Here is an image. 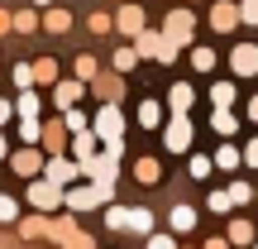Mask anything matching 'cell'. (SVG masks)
<instances>
[{
    "label": "cell",
    "instance_id": "6da1fadb",
    "mask_svg": "<svg viewBox=\"0 0 258 249\" xmlns=\"http://www.w3.org/2000/svg\"><path fill=\"white\" fill-rule=\"evenodd\" d=\"M96 134H101V139H105V144H115V139H120V134H124V115H120V111H115V106H105V111H101V115H96Z\"/></svg>",
    "mask_w": 258,
    "mask_h": 249
},
{
    "label": "cell",
    "instance_id": "7a4b0ae2",
    "mask_svg": "<svg viewBox=\"0 0 258 249\" xmlns=\"http://www.w3.org/2000/svg\"><path fill=\"white\" fill-rule=\"evenodd\" d=\"M186 144H191V120L186 115H172L167 120V148L172 154H186Z\"/></svg>",
    "mask_w": 258,
    "mask_h": 249
},
{
    "label": "cell",
    "instance_id": "3957f363",
    "mask_svg": "<svg viewBox=\"0 0 258 249\" xmlns=\"http://www.w3.org/2000/svg\"><path fill=\"white\" fill-rule=\"evenodd\" d=\"M230 63H234V72H239V77L258 72V48H253V43H239V48H234V58H230Z\"/></svg>",
    "mask_w": 258,
    "mask_h": 249
},
{
    "label": "cell",
    "instance_id": "277c9868",
    "mask_svg": "<svg viewBox=\"0 0 258 249\" xmlns=\"http://www.w3.org/2000/svg\"><path fill=\"white\" fill-rule=\"evenodd\" d=\"M191 101H196V91H191L186 82H177L172 91H167V106H172V115H186V111H191Z\"/></svg>",
    "mask_w": 258,
    "mask_h": 249
},
{
    "label": "cell",
    "instance_id": "5b68a950",
    "mask_svg": "<svg viewBox=\"0 0 258 249\" xmlns=\"http://www.w3.org/2000/svg\"><path fill=\"white\" fill-rule=\"evenodd\" d=\"M29 202H34V206H57L62 192H57V182H34V187H29Z\"/></svg>",
    "mask_w": 258,
    "mask_h": 249
},
{
    "label": "cell",
    "instance_id": "8992f818",
    "mask_svg": "<svg viewBox=\"0 0 258 249\" xmlns=\"http://www.w3.org/2000/svg\"><path fill=\"white\" fill-rule=\"evenodd\" d=\"M167 38H172V43H182V38H191V15H186V10H177V15H167Z\"/></svg>",
    "mask_w": 258,
    "mask_h": 249
},
{
    "label": "cell",
    "instance_id": "52a82bcc",
    "mask_svg": "<svg viewBox=\"0 0 258 249\" xmlns=\"http://www.w3.org/2000/svg\"><path fill=\"white\" fill-rule=\"evenodd\" d=\"M211 24H215V29L225 34V29H234V24H239V10H234V5H225V0H220V5L211 10Z\"/></svg>",
    "mask_w": 258,
    "mask_h": 249
},
{
    "label": "cell",
    "instance_id": "ba28073f",
    "mask_svg": "<svg viewBox=\"0 0 258 249\" xmlns=\"http://www.w3.org/2000/svg\"><path fill=\"white\" fill-rule=\"evenodd\" d=\"M82 173V163H67V158H53L48 163V182H67V177H77Z\"/></svg>",
    "mask_w": 258,
    "mask_h": 249
},
{
    "label": "cell",
    "instance_id": "9c48e42d",
    "mask_svg": "<svg viewBox=\"0 0 258 249\" xmlns=\"http://www.w3.org/2000/svg\"><path fill=\"white\" fill-rule=\"evenodd\" d=\"M139 125H144V129H158V125H163V106H158V101H144V106H139Z\"/></svg>",
    "mask_w": 258,
    "mask_h": 249
},
{
    "label": "cell",
    "instance_id": "30bf717a",
    "mask_svg": "<svg viewBox=\"0 0 258 249\" xmlns=\"http://www.w3.org/2000/svg\"><path fill=\"white\" fill-rule=\"evenodd\" d=\"M77 96H82V82H57V96H53V101L62 106V111H72Z\"/></svg>",
    "mask_w": 258,
    "mask_h": 249
},
{
    "label": "cell",
    "instance_id": "8fae6325",
    "mask_svg": "<svg viewBox=\"0 0 258 249\" xmlns=\"http://www.w3.org/2000/svg\"><path fill=\"white\" fill-rule=\"evenodd\" d=\"M134 177H139V182L148 187V182H158V177H163V168H158L153 158H139V163H134Z\"/></svg>",
    "mask_w": 258,
    "mask_h": 249
},
{
    "label": "cell",
    "instance_id": "7c38bea8",
    "mask_svg": "<svg viewBox=\"0 0 258 249\" xmlns=\"http://www.w3.org/2000/svg\"><path fill=\"white\" fill-rule=\"evenodd\" d=\"M120 29H124V34H144V15H139L134 5H124L120 10Z\"/></svg>",
    "mask_w": 258,
    "mask_h": 249
},
{
    "label": "cell",
    "instance_id": "4fadbf2b",
    "mask_svg": "<svg viewBox=\"0 0 258 249\" xmlns=\"http://www.w3.org/2000/svg\"><path fill=\"white\" fill-rule=\"evenodd\" d=\"M211 101H215V111H230V101H234V86H230V82H215V86H211Z\"/></svg>",
    "mask_w": 258,
    "mask_h": 249
},
{
    "label": "cell",
    "instance_id": "5bb4252c",
    "mask_svg": "<svg viewBox=\"0 0 258 249\" xmlns=\"http://www.w3.org/2000/svg\"><path fill=\"white\" fill-rule=\"evenodd\" d=\"M15 173H24V177H34V173H38V154H34V148L15 154Z\"/></svg>",
    "mask_w": 258,
    "mask_h": 249
},
{
    "label": "cell",
    "instance_id": "9a60e30c",
    "mask_svg": "<svg viewBox=\"0 0 258 249\" xmlns=\"http://www.w3.org/2000/svg\"><path fill=\"white\" fill-rule=\"evenodd\" d=\"M43 24L53 29V34H62V29H72V15H67V10H48V15H43Z\"/></svg>",
    "mask_w": 258,
    "mask_h": 249
},
{
    "label": "cell",
    "instance_id": "2e32d148",
    "mask_svg": "<svg viewBox=\"0 0 258 249\" xmlns=\"http://www.w3.org/2000/svg\"><path fill=\"white\" fill-rule=\"evenodd\" d=\"M91 154H96V139H91V134L82 129V134H77V163L86 168V163H91Z\"/></svg>",
    "mask_w": 258,
    "mask_h": 249
},
{
    "label": "cell",
    "instance_id": "e0dca14e",
    "mask_svg": "<svg viewBox=\"0 0 258 249\" xmlns=\"http://www.w3.org/2000/svg\"><path fill=\"white\" fill-rule=\"evenodd\" d=\"M196 225V211L191 206H172V230H191Z\"/></svg>",
    "mask_w": 258,
    "mask_h": 249
},
{
    "label": "cell",
    "instance_id": "ac0fdd59",
    "mask_svg": "<svg viewBox=\"0 0 258 249\" xmlns=\"http://www.w3.org/2000/svg\"><path fill=\"white\" fill-rule=\"evenodd\" d=\"M211 125H215V134H234V129H239V120H234L230 111H215V115H211Z\"/></svg>",
    "mask_w": 258,
    "mask_h": 249
},
{
    "label": "cell",
    "instance_id": "d6986e66",
    "mask_svg": "<svg viewBox=\"0 0 258 249\" xmlns=\"http://www.w3.org/2000/svg\"><path fill=\"white\" fill-rule=\"evenodd\" d=\"M15 111L24 115V120H38V96H34V91H24V96H19V106H15Z\"/></svg>",
    "mask_w": 258,
    "mask_h": 249
},
{
    "label": "cell",
    "instance_id": "ffe728a7",
    "mask_svg": "<svg viewBox=\"0 0 258 249\" xmlns=\"http://www.w3.org/2000/svg\"><path fill=\"white\" fill-rule=\"evenodd\" d=\"M148 225H153L148 211H124V230H148Z\"/></svg>",
    "mask_w": 258,
    "mask_h": 249
},
{
    "label": "cell",
    "instance_id": "44dd1931",
    "mask_svg": "<svg viewBox=\"0 0 258 249\" xmlns=\"http://www.w3.org/2000/svg\"><path fill=\"white\" fill-rule=\"evenodd\" d=\"M53 77H57L53 58H43V63H34V82H53Z\"/></svg>",
    "mask_w": 258,
    "mask_h": 249
},
{
    "label": "cell",
    "instance_id": "7402d4cb",
    "mask_svg": "<svg viewBox=\"0 0 258 249\" xmlns=\"http://www.w3.org/2000/svg\"><path fill=\"white\" fill-rule=\"evenodd\" d=\"M230 240H234V244H249V240H253L249 221H234V225H230Z\"/></svg>",
    "mask_w": 258,
    "mask_h": 249
},
{
    "label": "cell",
    "instance_id": "603a6c76",
    "mask_svg": "<svg viewBox=\"0 0 258 249\" xmlns=\"http://www.w3.org/2000/svg\"><path fill=\"white\" fill-rule=\"evenodd\" d=\"M19 139H24V144H34V139H43V125H38V120H24V125H19Z\"/></svg>",
    "mask_w": 258,
    "mask_h": 249
},
{
    "label": "cell",
    "instance_id": "cb8c5ba5",
    "mask_svg": "<svg viewBox=\"0 0 258 249\" xmlns=\"http://www.w3.org/2000/svg\"><path fill=\"white\" fill-rule=\"evenodd\" d=\"M191 63L201 67V72H211V67H215V53H211V48H196V53H191Z\"/></svg>",
    "mask_w": 258,
    "mask_h": 249
},
{
    "label": "cell",
    "instance_id": "d4e9b609",
    "mask_svg": "<svg viewBox=\"0 0 258 249\" xmlns=\"http://www.w3.org/2000/svg\"><path fill=\"white\" fill-rule=\"evenodd\" d=\"M158 48H163L158 34H139V53H158Z\"/></svg>",
    "mask_w": 258,
    "mask_h": 249
},
{
    "label": "cell",
    "instance_id": "484cf974",
    "mask_svg": "<svg viewBox=\"0 0 258 249\" xmlns=\"http://www.w3.org/2000/svg\"><path fill=\"white\" fill-rule=\"evenodd\" d=\"M15 82L29 91V86H34V67H29V63H19V67H15Z\"/></svg>",
    "mask_w": 258,
    "mask_h": 249
},
{
    "label": "cell",
    "instance_id": "4316f807",
    "mask_svg": "<svg viewBox=\"0 0 258 249\" xmlns=\"http://www.w3.org/2000/svg\"><path fill=\"white\" fill-rule=\"evenodd\" d=\"M215 163H220V168H239V154H234V148H230V144H225V148H220V154H215Z\"/></svg>",
    "mask_w": 258,
    "mask_h": 249
},
{
    "label": "cell",
    "instance_id": "83f0119b",
    "mask_svg": "<svg viewBox=\"0 0 258 249\" xmlns=\"http://www.w3.org/2000/svg\"><path fill=\"white\" fill-rule=\"evenodd\" d=\"M134 58H139L134 48H120V53H115V67H120V72H129V67H134Z\"/></svg>",
    "mask_w": 258,
    "mask_h": 249
},
{
    "label": "cell",
    "instance_id": "f1b7e54d",
    "mask_svg": "<svg viewBox=\"0 0 258 249\" xmlns=\"http://www.w3.org/2000/svg\"><path fill=\"white\" fill-rule=\"evenodd\" d=\"M34 24H38V19H34V10H19V15H15V29H24V34H29Z\"/></svg>",
    "mask_w": 258,
    "mask_h": 249
},
{
    "label": "cell",
    "instance_id": "f546056e",
    "mask_svg": "<svg viewBox=\"0 0 258 249\" xmlns=\"http://www.w3.org/2000/svg\"><path fill=\"white\" fill-rule=\"evenodd\" d=\"M230 206H234L230 192H211V211H230Z\"/></svg>",
    "mask_w": 258,
    "mask_h": 249
},
{
    "label": "cell",
    "instance_id": "4dcf8cb0",
    "mask_svg": "<svg viewBox=\"0 0 258 249\" xmlns=\"http://www.w3.org/2000/svg\"><path fill=\"white\" fill-rule=\"evenodd\" d=\"M239 19H249V24H258V0H244V5H239Z\"/></svg>",
    "mask_w": 258,
    "mask_h": 249
},
{
    "label": "cell",
    "instance_id": "1f68e13d",
    "mask_svg": "<svg viewBox=\"0 0 258 249\" xmlns=\"http://www.w3.org/2000/svg\"><path fill=\"white\" fill-rule=\"evenodd\" d=\"M15 216H19V206L10 202V196H0V221H15Z\"/></svg>",
    "mask_w": 258,
    "mask_h": 249
},
{
    "label": "cell",
    "instance_id": "d6a6232c",
    "mask_svg": "<svg viewBox=\"0 0 258 249\" xmlns=\"http://www.w3.org/2000/svg\"><path fill=\"white\" fill-rule=\"evenodd\" d=\"M249 196H253V192H249L244 182H234V187H230V202H234V206H239V202H249Z\"/></svg>",
    "mask_w": 258,
    "mask_h": 249
},
{
    "label": "cell",
    "instance_id": "836d02e7",
    "mask_svg": "<svg viewBox=\"0 0 258 249\" xmlns=\"http://www.w3.org/2000/svg\"><path fill=\"white\" fill-rule=\"evenodd\" d=\"M67 129H77V134H82V129H86V115H82V111H67Z\"/></svg>",
    "mask_w": 258,
    "mask_h": 249
},
{
    "label": "cell",
    "instance_id": "e575fe53",
    "mask_svg": "<svg viewBox=\"0 0 258 249\" xmlns=\"http://www.w3.org/2000/svg\"><path fill=\"white\" fill-rule=\"evenodd\" d=\"M211 173V158H191V177H206Z\"/></svg>",
    "mask_w": 258,
    "mask_h": 249
},
{
    "label": "cell",
    "instance_id": "d590c367",
    "mask_svg": "<svg viewBox=\"0 0 258 249\" xmlns=\"http://www.w3.org/2000/svg\"><path fill=\"white\" fill-rule=\"evenodd\" d=\"M244 163H249V168H258V139H253L249 148H244Z\"/></svg>",
    "mask_w": 258,
    "mask_h": 249
},
{
    "label": "cell",
    "instance_id": "8d00e7d4",
    "mask_svg": "<svg viewBox=\"0 0 258 249\" xmlns=\"http://www.w3.org/2000/svg\"><path fill=\"white\" fill-rule=\"evenodd\" d=\"M148 249H177V244L167 240V235H153V240H148Z\"/></svg>",
    "mask_w": 258,
    "mask_h": 249
},
{
    "label": "cell",
    "instance_id": "74e56055",
    "mask_svg": "<svg viewBox=\"0 0 258 249\" xmlns=\"http://www.w3.org/2000/svg\"><path fill=\"white\" fill-rule=\"evenodd\" d=\"M10 115H19V111H15V106H5V101H0V125H5Z\"/></svg>",
    "mask_w": 258,
    "mask_h": 249
},
{
    "label": "cell",
    "instance_id": "f35d334b",
    "mask_svg": "<svg viewBox=\"0 0 258 249\" xmlns=\"http://www.w3.org/2000/svg\"><path fill=\"white\" fill-rule=\"evenodd\" d=\"M10 24H15V19H10V15H5V10H0V34H5V29H10Z\"/></svg>",
    "mask_w": 258,
    "mask_h": 249
},
{
    "label": "cell",
    "instance_id": "ab89813d",
    "mask_svg": "<svg viewBox=\"0 0 258 249\" xmlns=\"http://www.w3.org/2000/svg\"><path fill=\"white\" fill-rule=\"evenodd\" d=\"M206 249H230V244H225V240H211V244H206Z\"/></svg>",
    "mask_w": 258,
    "mask_h": 249
},
{
    "label": "cell",
    "instance_id": "60d3db41",
    "mask_svg": "<svg viewBox=\"0 0 258 249\" xmlns=\"http://www.w3.org/2000/svg\"><path fill=\"white\" fill-rule=\"evenodd\" d=\"M249 115H253V120H258V96H253V101H249Z\"/></svg>",
    "mask_w": 258,
    "mask_h": 249
},
{
    "label": "cell",
    "instance_id": "b9f144b4",
    "mask_svg": "<svg viewBox=\"0 0 258 249\" xmlns=\"http://www.w3.org/2000/svg\"><path fill=\"white\" fill-rule=\"evenodd\" d=\"M0 154H5V134H0Z\"/></svg>",
    "mask_w": 258,
    "mask_h": 249
},
{
    "label": "cell",
    "instance_id": "7bdbcfd3",
    "mask_svg": "<svg viewBox=\"0 0 258 249\" xmlns=\"http://www.w3.org/2000/svg\"><path fill=\"white\" fill-rule=\"evenodd\" d=\"M253 196H258V192H253Z\"/></svg>",
    "mask_w": 258,
    "mask_h": 249
}]
</instances>
